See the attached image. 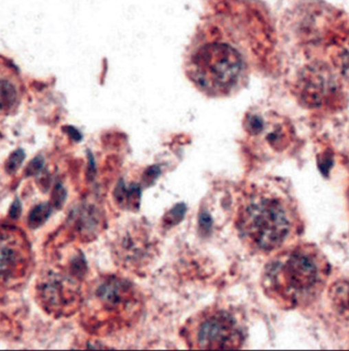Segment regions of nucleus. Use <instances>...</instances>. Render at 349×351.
<instances>
[{
  "mask_svg": "<svg viewBox=\"0 0 349 351\" xmlns=\"http://www.w3.org/2000/svg\"><path fill=\"white\" fill-rule=\"evenodd\" d=\"M236 224L245 245L264 254L283 249L302 229L300 214L289 197L264 186H254L243 193Z\"/></svg>",
  "mask_w": 349,
  "mask_h": 351,
  "instance_id": "7ed1b4c3",
  "label": "nucleus"
},
{
  "mask_svg": "<svg viewBox=\"0 0 349 351\" xmlns=\"http://www.w3.org/2000/svg\"><path fill=\"white\" fill-rule=\"evenodd\" d=\"M42 165H43V161H42V159L40 158V157H37V158H35L32 162H31L27 171H28V173L31 174V176H32V174L38 173V172L40 171V169H41Z\"/></svg>",
  "mask_w": 349,
  "mask_h": 351,
  "instance_id": "ddd939ff",
  "label": "nucleus"
},
{
  "mask_svg": "<svg viewBox=\"0 0 349 351\" xmlns=\"http://www.w3.org/2000/svg\"><path fill=\"white\" fill-rule=\"evenodd\" d=\"M184 212L185 207L182 206V204L177 206L176 208H174V209L170 212L169 215H168V218H169V219H168V223L172 222V224H174L177 223V222H180V220L184 217Z\"/></svg>",
  "mask_w": 349,
  "mask_h": 351,
  "instance_id": "9b49d317",
  "label": "nucleus"
},
{
  "mask_svg": "<svg viewBox=\"0 0 349 351\" xmlns=\"http://www.w3.org/2000/svg\"><path fill=\"white\" fill-rule=\"evenodd\" d=\"M23 83L16 67L0 58V114L18 108L23 98Z\"/></svg>",
  "mask_w": 349,
  "mask_h": 351,
  "instance_id": "423d86ee",
  "label": "nucleus"
},
{
  "mask_svg": "<svg viewBox=\"0 0 349 351\" xmlns=\"http://www.w3.org/2000/svg\"><path fill=\"white\" fill-rule=\"evenodd\" d=\"M30 247L22 231L0 226V285H10L26 276Z\"/></svg>",
  "mask_w": 349,
  "mask_h": 351,
  "instance_id": "39448f33",
  "label": "nucleus"
},
{
  "mask_svg": "<svg viewBox=\"0 0 349 351\" xmlns=\"http://www.w3.org/2000/svg\"><path fill=\"white\" fill-rule=\"evenodd\" d=\"M330 265L323 252L310 243L291 245L264 268L262 287L285 310L310 306L325 290Z\"/></svg>",
  "mask_w": 349,
  "mask_h": 351,
  "instance_id": "f03ea898",
  "label": "nucleus"
},
{
  "mask_svg": "<svg viewBox=\"0 0 349 351\" xmlns=\"http://www.w3.org/2000/svg\"><path fill=\"white\" fill-rule=\"evenodd\" d=\"M25 159V153L22 150H16L10 155L8 162H6V171L8 173H14L22 164L23 160Z\"/></svg>",
  "mask_w": 349,
  "mask_h": 351,
  "instance_id": "9d476101",
  "label": "nucleus"
},
{
  "mask_svg": "<svg viewBox=\"0 0 349 351\" xmlns=\"http://www.w3.org/2000/svg\"><path fill=\"white\" fill-rule=\"evenodd\" d=\"M341 71L344 77L349 82V47L342 54Z\"/></svg>",
  "mask_w": 349,
  "mask_h": 351,
  "instance_id": "f8f14e48",
  "label": "nucleus"
},
{
  "mask_svg": "<svg viewBox=\"0 0 349 351\" xmlns=\"http://www.w3.org/2000/svg\"><path fill=\"white\" fill-rule=\"evenodd\" d=\"M52 212V206L49 204H40L36 206L29 214L28 224L30 228L36 229L42 226L47 221Z\"/></svg>",
  "mask_w": 349,
  "mask_h": 351,
  "instance_id": "1a4fd4ad",
  "label": "nucleus"
},
{
  "mask_svg": "<svg viewBox=\"0 0 349 351\" xmlns=\"http://www.w3.org/2000/svg\"><path fill=\"white\" fill-rule=\"evenodd\" d=\"M328 300L336 318L349 328V280L344 279L332 285Z\"/></svg>",
  "mask_w": 349,
  "mask_h": 351,
  "instance_id": "6e6552de",
  "label": "nucleus"
},
{
  "mask_svg": "<svg viewBox=\"0 0 349 351\" xmlns=\"http://www.w3.org/2000/svg\"><path fill=\"white\" fill-rule=\"evenodd\" d=\"M21 213H22V205H21L20 201L16 199L10 207V215L12 219H16V218L20 217Z\"/></svg>",
  "mask_w": 349,
  "mask_h": 351,
  "instance_id": "4468645a",
  "label": "nucleus"
},
{
  "mask_svg": "<svg viewBox=\"0 0 349 351\" xmlns=\"http://www.w3.org/2000/svg\"><path fill=\"white\" fill-rule=\"evenodd\" d=\"M182 334L191 350H238L245 339V328L234 313L216 306L189 319Z\"/></svg>",
  "mask_w": 349,
  "mask_h": 351,
  "instance_id": "20e7f679",
  "label": "nucleus"
},
{
  "mask_svg": "<svg viewBox=\"0 0 349 351\" xmlns=\"http://www.w3.org/2000/svg\"><path fill=\"white\" fill-rule=\"evenodd\" d=\"M246 130L252 136H260L264 134V140L270 145L271 148L276 151H282L289 145L291 134L289 128L282 123L267 125L264 117L260 114H249L246 121Z\"/></svg>",
  "mask_w": 349,
  "mask_h": 351,
  "instance_id": "0eeeda50",
  "label": "nucleus"
},
{
  "mask_svg": "<svg viewBox=\"0 0 349 351\" xmlns=\"http://www.w3.org/2000/svg\"><path fill=\"white\" fill-rule=\"evenodd\" d=\"M264 28L260 12L247 0H223L195 33L185 71L207 96L223 98L245 88L254 64L256 37Z\"/></svg>",
  "mask_w": 349,
  "mask_h": 351,
  "instance_id": "f257e3e1",
  "label": "nucleus"
}]
</instances>
